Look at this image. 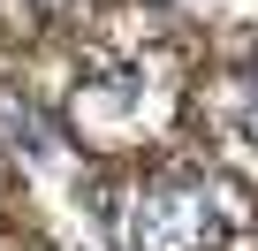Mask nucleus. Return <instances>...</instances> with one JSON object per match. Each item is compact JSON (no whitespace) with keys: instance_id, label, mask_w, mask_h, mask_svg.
<instances>
[{"instance_id":"f257e3e1","label":"nucleus","mask_w":258,"mask_h":251,"mask_svg":"<svg viewBox=\"0 0 258 251\" xmlns=\"http://www.w3.org/2000/svg\"><path fill=\"white\" fill-rule=\"evenodd\" d=\"M250 206L235 183H213V175H167V183H145L121 213V236L129 251H220L228 236H243Z\"/></svg>"}]
</instances>
